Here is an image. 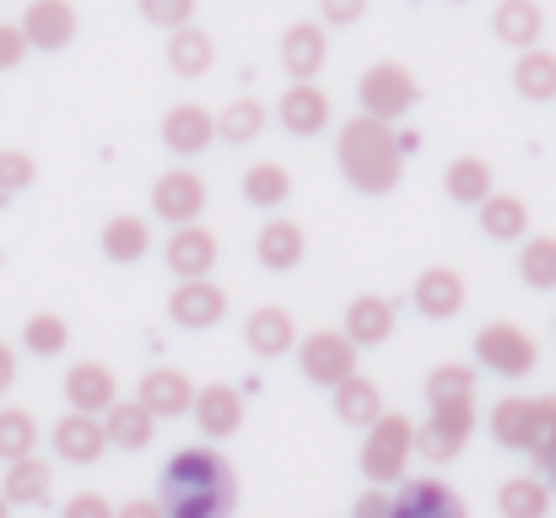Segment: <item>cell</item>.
I'll use <instances>...</instances> for the list:
<instances>
[{"label": "cell", "instance_id": "6da1fadb", "mask_svg": "<svg viewBox=\"0 0 556 518\" xmlns=\"http://www.w3.org/2000/svg\"><path fill=\"white\" fill-rule=\"evenodd\" d=\"M232 503H238V481L216 448H179L163 465V514L168 518H227Z\"/></svg>", "mask_w": 556, "mask_h": 518}, {"label": "cell", "instance_id": "7a4b0ae2", "mask_svg": "<svg viewBox=\"0 0 556 518\" xmlns=\"http://www.w3.org/2000/svg\"><path fill=\"white\" fill-rule=\"evenodd\" d=\"M336 163L357 194H389L405 173V147H400L394 125H383L372 114H352L336 136Z\"/></svg>", "mask_w": 556, "mask_h": 518}, {"label": "cell", "instance_id": "3957f363", "mask_svg": "<svg viewBox=\"0 0 556 518\" xmlns=\"http://www.w3.org/2000/svg\"><path fill=\"white\" fill-rule=\"evenodd\" d=\"M410 454H416V427L405 416H378L368 427V443H363V476H368L372 487L405 481Z\"/></svg>", "mask_w": 556, "mask_h": 518}, {"label": "cell", "instance_id": "277c9868", "mask_svg": "<svg viewBox=\"0 0 556 518\" xmlns=\"http://www.w3.org/2000/svg\"><path fill=\"white\" fill-rule=\"evenodd\" d=\"M416 98H421L416 76H410L405 65H394V60L368 65V71H363V81H357V103H363V114L383 119V125L405 119V114L416 109Z\"/></svg>", "mask_w": 556, "mask_h": 518}, {"label": "cell", "instance_id": "5b68a950", "mask_svg": "<svg viewBox=\"0 0 556 518\" xmlns=\"http://www.w3.org/2000/svg\"><path fill=\"white\" fill-rule=\"evenodd\" d=\"M476 362L486 367V372H503V378H530L535 372V362H541V345L530 341L519 325H486L481 336H476Z\"/></svg>", "mask_w": 556, "mask_h": 518}, {"label": "cell", "instance_id": "8992f818", "mask_svg": "<svg viewBox=\"0 0 556 518\" xmlns=\"http://www.w3.org/2000/svg\"><path fill=\"white\" fill-rule=\"evenodd\" d=\"M298 367H303L308 383L336 389V383H346L357 372V345L346 341L341 330H314V336H303V345H298Z\"/></svg>", "mask_w": 556, "mask_h": 518}, {"label": "cell", "instance_id": "52a82bcc", "mask_svg": "<svg viewBox=\"0 0 556 518\" xmlns=\"http://www.w3.org/2000/svg\"><path fill=\"white\" fill-rule=\"evenodd\" d=\"M470 432H476V400H459V405H432V416L421 421V432H416V448H421V459H454L465 443H470Z\"/></svg>", "mask_w": 556, "mask_h": 518}, {"label": "cell", "instance_id": "ba28073f", "mask_svg": "<svg viewBox=\"0 0 556 518\" xmlns=\"http://www.w3.org/2000/svg\"><path fill=\"white\" fill-rule=\"evenodd\" d=\"M205 178L194 168H168L157 184H152V211L168 222V227H189V222H200V211H205Z\"/></svg>", "mask_w": 556, "mask_h": 518}, {"label": "cell", "instance_id": "9c48e42d", "mask_svg": "<svg viewBox=\"0 0 556 518\" xmlns=\"http://www.w3.org/2000/svg\"><path fill=\"white\" fill-rule=\"evenodd\" d=\"M276 119H281L292 136H319V130H330L336 103H330V92H325L319 81H292V87L281 92V103H276Z\"/></svg>", "mask_w": 556, "mask_h": 518}, {"label": "cell", "instance_id": "30bf717a", "mask_svg": "<svg viewBox=\"0 0 556 518\" xmlns=\"http://www.w3.org/2000/svg\"><path fill=\"white\" fill-rule=\"evenodd\" d=\"M168 319L179 330H216L227 319V292L211 287V276L205 281H179L174 298H168Z\"/></svg>", "mask_w": 556, "mask_h": 518}, {"label": "cell", "instance_id": "8fae6325", "mask_svg": "<svg viewBox=\"0 0 556 518\" xmlns=\"http://www.w3.org/2000/svg\"><path fill=\"white\" fill-rule=\"evenodd\" d=\"M22 38H27V49H65L71 38H76V5L71 0H27V11H22Z\"/></svg>", "mask_w": 556, "mask_h": 518}, {"label": "cell", "instance_id": "7c38bea8", "mask_svg": "<svg viewBox=\"0 0 556 518\" xmlns=\"http://www.w3.org/2000/svg\"><path fill=\"white\" fill-rule=\"evenodd\" d=\"M389 518H470L448 481H400L389 497Z\"/></svg>", "mask_w": 556, "mask_h": 518}, {"label": "cell", "instance_id": "4fadbf2b", "mask_svg": "<svg viewBox=\"0 0 556 518\" xmlns=\"http://www.w3.org/2000/svg\"><path fill=\"white\" fill-rule=\"evenodd\" d=\"M325 54H330V33L325 22H292L281 33V71L292 81H314L325 71Z\"/></svg>", "mask_w": 556, "mask_h": 518}, {"label": "cell", "instance_id": "5bb4252c", "mask_svg": "<svg viewBox=\"0 0 556 518\" xmlns=\"http://www.w3.org/2000/svg\"><path fill=\"white\" fill-rule=\"evenodd\" d=\"M216 238L200 227V222H189V227H174L168 232V243H163V260H168V270L179 276V281H205L211 276V265H216Z\"/></svg>", "mask_w": 556, "mask_h": 518}, {"label": "cell", "instance_id": "9a60e30c", "mask_svg": "<svg viewBox=\"0 0 556 518\" xmlns=\"http://www.w3.org/2000/svg\"><path fill=\"white\" fill-rule=\"evenodd\" d=\"M211 141H216V114L205 103H179L163 114V147L174 157H200Z\"/></svg>", "mask_w": 556, "mask_h": 518}, {"label": "cell", "instance_id": "2e32d148", "mask_svg": "<svg viewBox=\"0 0 556 518\" xmlns=\"http://www.w3.org/2000/svg\"><path fill=\"white\" fill-rule=\"evenodd\" d=\"M410 298H416L421 319H454V314L465 308V298H470V292H465V276H459V270L432 265V270H421V276H416Z\"/></svg>", "mask_w": 556, "mask_h": 518}, {"label": "cell", "instance_id": "e0dca14e", "mask_svg": "<svg viewBox=\"0 0 556 518\" xmlns=\"http://www.w3.org/2000/svg\"><path fill=\"white\" fill-rule=\"evenodd\" d=\"M103 448H109V432H103V421H98V416L71 410V416H60V421H54V454H60L65 465H98V459H103Z\"/></svg>", "mask_w": 556, "mask_h": 518}, {"label": "cell", "instance_id": "ac0fdd59", "mask_svg": "<svg viewBox=\"0 0 556 518\" xmlns=\"http://www.w3.org/2000/svg\"><path fill=\"white\" fill-rule=\"evenodd\" d=\"M254 254H260V265H265V270L287 276V270H298V265H303V254H308V238H303V227H298V222H287V216H270V222L260 227V238H254Z\"/></svg>", "mask_w": 556, "mask_h": 518}, {"label": "cell", "instance_id": "d6986e66", "mask_svg": "<svg viewBox=\"0 0 556 518\" xmlns=\"http://www.w3.org/2000/svg\"><path fill=\"white\" fill-rule=\"evenodd\" d=\"M65 400H71V410H81V416H103V410L119 400V383H114V372H109L103 362H76V367L65 372Z\"/></svg>", "mask_w": 556, "mask_h": 518}, {"label": "cell", "instance_id": "ffe728a7", "mask_svg": "<svg viewBox=\"0 0 556 518\" xmlns=\"http://www.w3.org/2000/svg\"><path fill=\"white\" fill-rule=\"evenodd\" d=\"M194 421H200V432L205 438H232L238 427H243V394L232 389V383H205V389H194Z\"/></svg>", "mask_w": 556, "mask_h": 518}, {"label": "cell", "instance_id": "44dd1931", "mask_svg": "<svg viewBox=\"0 0 556 518\" xmlns=\"http://www.w3.org/2000/svg\"><path fill=\"white\" fill-rule=\"evenodd\" d=\"M341 336L357 345H383L394 336V303L389 298H378V292H363V298H352L346 303V325H341Z\"/></svg>", "mask_w": 556, "mask_h": 518}, {"label": "cell", "instance_id": "7402d4cb", "mask_svg": "<svg viewBox=\"0 0 556 518\" xmlns=\"http://www.w3.org/2000/svg\"><path fill=\"white\" fill-rule=\"evenodd\" d=\"M492 33L508 43V49H541V33H546V11H541V0H503L497 11H492Z\"/></svg>", "mask_w": 556, "mask_h": 518}, {"label": "cell", "instance_id": "603a6c76", "mask_svg": "<svg viewBox=\"0 0 556 518\" xmlns=\"http://www.w3.org/2000/svg\"><path fill=\"white\" fill-rule=\"evenodd\" d=\"M152 416H185L189 405H194V383H189L179 367H152V372H141V394H136Z\"/></svg>", "mask_w": 556, "mask_h": 518}, {"label": "cell", "instance_id": "cb8c5ba5", "mask_svg": "<svg viewBox=\"0 0 556 518\" xmlns=\"http://www.w3.org/2000/svg\"><path fill=\"white\" fill-rule=\"evenodd\" d=\"M292 341H298V325H292V314L276 308V303H265V308H254V314L243 319V345H249L254 356H287Z\"/></svg>", "mask_w": 556, "mask_h": 518}, {"label": "cell", "instance_id": "d4e9b609", "mask_svg": "<svg viewBox=\"0 0 556 518\" xmlns=\"http://www.w3.org/2000/svg\"><path fill=\"white\" fill-rule=\"evenodd\" d=\"M476 211H481V232H486L492 243H519V238L530 232V205H525L519 194H497V189H492Z\"/></svg>", "mask_w": 556, "mask_h": 518}, {"label": "cell", "instance_id": "484cf974", "mask_svg": "<svg viewBox=\"0 0 556 518\" xmlns=\"http://www.w3.org/2000/svg\"><path fill=\"white\" fill-rule=\"evenodd\" d=\"M103 432H109L114 448H147L152 432H157V416H152L141 400H114V405L103 410Z\"/></svg>", "mask_w": 556, "mask_h": 518}, {"label": "cell", "instance_id": "4316f807", "mask_svg": "<svg viewBox=\"0 0 556 518\" xmlns=\"http://www.w3.org/2000/svg\"><path fill=\"white\" fill-rule=\"evenodd\" d=\"M49 487H54V470L43 465V459H11L5 465V481H0V497L11 503V508H38L43 497H49Z\"/></svg>", "mask_w": 556, "mask_h": 518}, {"label": "cell", "instance_id": "83f0119b", "mask_svg": "<svg viewBox=\"0 0 556 518\" xmlns=\"http://www.w3.org/2000/svg\"><path fill=\"white\" fill-rule=\"evenodd\" d=\"M98 243H103V254H109L114 265H136V260H147V249H152V222H147V216H109Z\"/></svg>", "mask_w": 556, "mask_h": 518}, {"label": "cell", "instance_id": "f1b7e54d", "mask_svg": "<svg viewBox=\"0 0 556 518\" xmlns=\"http://www.w3.org/2000/svg\"><path fill=\"white\" fill-rule=\"evenodd\" d=\"M535 400H525V394H508V400H497L492 405V438L503 443V448H525L530 454V443H535Z\"/></svg>", "mask_w": 556, "mask_h": 518}, {"label": "cell", "instance_id": "f546056e", "mask_svg": "<svg viewBox=\"0 0 556 518\" xmlns=\"http://www.w3.org/2000/svg\"><path fill=\"white\" fill-rule=\"evenodd\" d=\"M514 92L525 103H552L556 98V54L552 49H525L514 65Z\"/></svg>", "mask_w": 556, "mask_h": 518}, {"label": "cell", "instance_id": "4dcf8cb0", "mask_svg": "<svg viewBox=\"0 0 556 518\" xmlns=\"http://www.w3.org/2000/svg\"><path fill=\"white\" fill-rule=\"evenodd\" d=\"M336 416H341L346 427H372V421L383 416V394H378V383L363 378V372H352L346 383H336Z\"/></svg>", "mask_w": 556, "mask_h": 518}, {"label": "cell", "instance_id": "1f68e13d", "mask_svg": "<svg viewBox=\"0 0 556 518\" xmlns=\"http://www.w3.org/2000/svg\"><path fill=\"white\" fill-rule=\"evenodd\" d=\"M168 65L194 81V76H205L211 65H216V43L205 38V27H174L168 33Z\"/></svg>", "mask_w": 556, "mask_h": 518}, {"label": "cell", "instance_id": "d6a6232c", "mask_svg": "<svg viewBox=\"0 0 556 518\" xmlns=\"http://www.w3.org/2000/svg\"><path fill=\"white\" fill-rule=\"evenodd\" d=\"M443 194L459 200V205H481V200L492 194V168H486L481 157H454V163L443 168Z\"/></svg>", "mask_w": 556, "mask_h": 518}, {"label": "cell", "instance_id": "836d02e7", "mask_svg": "<svg viewBox=\"0 0 556 518\" xmlns=\"http://www.w3.org/2000/svg\"><path fill=\"white\" fill-rule=\"evenodd\" d=\"M243 200L260 205V211L287 205L292 200V173L281 168V163H254V168L243 173Z\"/></svg>", "mask_w": 556, "mask_h": 518}, {"label": "cell", "instance_id": "e575fe53", "mask_svg": "<svg viewBox=\"0 0 556 518\" xmlns=\"http://www.w3.org/2000/svg\"><path fill=\"white\" fill-rule=\"evenodd\" d=\"M497 508H503V518H546V508H552V487L535 481V476H514V481H503Z\"/></svg>", "mask_w": 556, "mask_h": 518}, {"label": "cell", "instance_id": "d590c367", "mask_svg": "<svg viewBox=\"0 0 556 518\" xmlns=\"http://www.w3.org/2000/svg\"><path fill=\"white\" fill-rule=\"evenodd\" d=\"M519 281L530 292H556V238L552 232L525 238V249H519Z\"/></svg>", "mask_w": 556, "mask_h": 518}, {"label": "cell", "instance_id": "8d00e7d4", "mask_svg": "<svg viewBox=\"0 0 556 518\" xmlns=\"http://www.w3.org/2000/svg\"><path fill=\"white\" fill-rule=\"evenodd\" d=\"M260 130H265V103H254V98H238V103H227V109L216 114V136L232 141V147L260 141Z\"/></svg>", "mask_w": 556, "mask_h": 518}, {"label": "cell", "instance_id": "74e56055", "mask_svg": "<svg viewBox=\"0 0 556 518\" xmlns=\"http://www.w3.org/2000/svg\"><path fill=\"white\" fill-rule=\"evenodd\" d=\"M459 400H476V372H470L465 362L432 367V378H427V405H459Z\"/></svg>", "mask_w": 556, "mask_h": 518}, {"label": "cell", "instance_id": "f35d334b", "mask_svg": "<svg viewBox=\"0 0 556 518\" xmlns=\"http://www.w3.org/2000/svg\"><path fill=\"white\" fill-rule=\"evenodd\" d=\"M33 443H38V421H33V410L5 405V410H0V459H5V465H11V459H27Z\"/></svg>", "mask_w": 556, "mask_h": 518}, {"label": "cell", "instance_id": "ab89813d", "mask_svg": "<svg viewBox=\"0 0 556 518\" xmlns=\"http://www.w3.org/2000/svg\"><path fill=\"white\" fill-rule=\"evenodd\" d=\"M22 345H27L33 356H60V351L71 345V325H65L60 314H33V319L22 325Z\"/></svg>", "mask_w": 556, "mask_h": 518}, {"label": "cell", "instance_id": "60d3db41", "mask_svg": "<svg viewBox=\"0 0 556 518\" xmlns=\"http://www.w3.org/2000/svg\"><path fill=\"white\" fill-rule=\"evenodd\" d=\"M535 443H530V454H535V465L541 470H552L556 465V394H541L535 400Z\"/></svg>", "mask_w": 556, "mask_h": 518}, {"label": "cell", "instance_id": "b9f144b4", "mask_svg": "<svg viewBox=\"0 0 556 518\" xmlns=\"http://www.w3.org/2000/svg\"><path fill=\"white\" fill-rule=\"evenodd\" d=\"M33 157L27 152H0V200H11V194H22V189H33Z\"/></svg>", "mask_w": 556, "mask_h": 518}, {"label": "cell", "instance_id": "7bdbcfd3", "mask_svg": "<svg viewBox=\"0 0 556 518\" xmlns=\"http://www.w3.org/2000/svg\"><path fill=\"white\" fill-rule=\"evenodd\" d=\"M141 5V16L152 22V27H189L194 22V0H136Z\"/></svg>", "mask_w": 556, "mask_h": 518}, {"label": "cell", "instance_id": "ee69618b", "mask_svg": "<svg viewBox=\"0 0 556 518\" xmlns=\"http://www.w3.org/2000/svg\"><path fill=\"white\" fill-rule=\"evenodd\" d=\"M368 16V0H319V22L325 27H357Z\"/></svg>", "mask_w": 556, "mask_h": 518}, {"label": "cell", "instance_id": "f6af8a7d", "mask_svg": "<svg viewBox=\"0 0 556 518\" xmlns=\"http://www.w3.org/2000/svg\"><path fill=\"white\" fill-rule=\"evenodd\" d=\"M27 60V38L16 22H0V71H16Z\"/></svg>", "mask_w": 556, "mask_h": 518}, {"label": "cell", "instance_id": "bcb514c9", "mask_svg": "<svg viewBox=\"0 0 556 518\" xmlns=\"http://www.w3.org/2000/svg\"><path fill=\"white\" fill-rule=\"evenodd\" d=\"M60 518H114V508H109L98 492H81V497H71V503H65V514Z\"/></svg>", "mask_w": 556, "mask_h": 518}, {"label": "cell", "instance_id": "7dc6e473", "mask_svg": "<svg viewBox=\"0 0 556 518\" xmlns=\"http://www.w3.org/2000/svg\"><path fill=\"white\" fill-rule=\"evenodd\" d=\"M352 518H389V497L372 487V492H363L357 497V508H352Z\"/></svg>", "mask_w": 556, "mask_h": 518}, {"label": "cell", "instance_id": "c3c4849f", "mask_svg": "<svg viewBox=\"0 0 556 518\" xmlns=\"http://www.w3.org/2000/svg\"><path fill=\"white\" fill-rule=\"evenodd\" d=\"M11 383H16V351L0 341V400L11 394Z\"/></svg>", "mask_w": 556, "mask_h": 518}, {"label": "cell", "instance_id": "681fc988", "mask_svg": "<svg viewBox=\"0 0 556 518\" xmlns=\"http://www.w3.org/2000/svg\"><path fill=\"white\" fill-rule=\"evenodd\" d=\"M114 518H168V514H163V503H125Z\"/></svg>", "mask_w": 556, "mask_h": 518}, {"label": "cell", "instance_id": "f907efd6", "mask_svg": "<svg viewBox=\"0 0 556 518\" xmlns=\"http://www.w3.org/2000/svg\"><path fill=\"white\" fill-rule=\"evenodd\" d=\"M0 518H11V503H5V497H0Z\"/></svg>", "mask_w": 556, "mask_h": 518}, {"label": "cell", "instance_id": "816d5d0a", "mask_svg": "<svg viewBox=\"0 0 556 518\" xmlns=\"http://www.w3.org/2000/svg\"><path fill=\"white\" fill-rule=\"evenodd\" d=\"M546 476H552V481H556V465H552V470H546Z\"/></svg>", "mask_w": 556, "mask_h": 518}]
</instances>
